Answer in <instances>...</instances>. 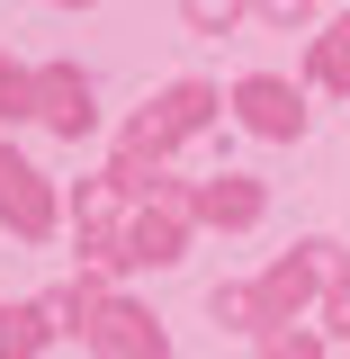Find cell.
Segmentation results:
<instances>
[{"label":"cell","instance_id":"cell-2","mask_svg":"<svg viewBox=\"0 0 350 359\" xmlns=\"http://www.w3.org/2000/svg\"><path fill=\"white\" fill-rule=\"evenodd\" d=\"M216 108H224V90H207V81H171V90H162V99H153V108L126 126V153H135V162H171V144H189V135L207 126Z\"/></svg>","mask_w":350,"mask_h":359},{"label":"cell","instance_id":"cell-9","mask_svg":"<svg viewBox=\"0 0 350 359\" xmlns=\"http://www.w3.org/2000/svg\"><path fill=\"white\" fill-rule=\"evenodd\" d=\"M306 81H314V90H342V99H350V18L314 27V45H306Z\"/></svg>","mask_w":350,"mask_h":359},{"label":"cell","instance_id":"cell-16","mask_svg":"<svg viewBox=\"0 0 350 359\" xmlns=\"http://www.w3.org/2000/svg\"><path fill=\"white\" fill-rule=\"evenodd\" d=\"M252 9H261L269 27H288V36H297V27H306V18H314V0H252Z\"/></svg>","mask_w":350,"mask_h":359},{"label":"cell","instance_id":"cell-15","mask_svg":"<svg viewBox=\"0 0 350 359\" xmlns=\"http://www.w3.org/2000/svg\"><path fill=\"white\" fill-rule=\"evenodd\" d=\"M323 341H350V269L332 278V297H323Z\"/></svg>","mask_w":350,"mask_h":359},{"label":"cell","instance_id":"cell-14","mask_svg":"<svg viewBox=\"0 0 350 359\" xmlns=\"http://www.w3.org/2000/svg\"><path fill=\"white\" fill-rule=\"evenodd\" d=\"M243 9H252V0H180V18H189L198 36H224V27H243Z\"/></svg>","mask_w":350,"mask_h":359},{"label":"cell","instance_id":"cell-11","mask_svg":"<svg viewBox=\"0 0 350 359\" xmlns=\"http://www.w3.org/2000/svg\"><path fill=\"white\" fill-rule=\"evenodd\" d=\"M207 314H216L224 332H269V314H261V278H252V287H216V297H207Z\"/></svg>","mask_w":350,"mask_h":359},{"label":"cell","instance_id":"cell-13","mask_svg":"<svg viewBox=\"0 0 350 359\" xmlns=\"http://www.w3.org/2000/svg\"><path fill=\"white\" fill-rule=\"evenodd\" d=\"M261 359H323V323H278V332H261Z\"/></svg>","mask_w":350,"mask_h":359},{"label":"cell","instance_id":"cell-6","mask_svg":"<svg viewBox=\"0 0 350 359\" xmlns=\"http://www.w3.org/2000/svg\"><path fill=\"white\" fill-rule=\"evenodd\" d=\"M81 341H90V359H171V332L135 306V297H108Z\"/></svg>","mask_w":350,"mask_h":359},{"label":"cell","instance_id":"cell-10","mask_svg":"<svg viewBox=\"0 0 350 359\" xmlns=\"http://www.w3.org/2000/svg\"><path fill=\"white\" fill-rule=\"evenodd\" d=\"M45 341H54L45 306H0V359H36Z\"/></svg>","mask_w":350,"mask_h":359},{"label":"cell","instance_id":"cell-12","mask_svg":"<svg viewBox=\"0 0 350 359\" xmlns=\"http://www.w3.org/2000/svg\"><path fill=\"white\" fill-rule=\"evenodd\" d=\"M27 117H36V72L0 54V126H27Z\"/></svg>","mask_w":350,"mask_h":359},{"label":"cell","instance_id":"cell-1","mask_svg":"<svg viewBox=\"0 0 350 359\" xmlns=\"http://www.w3.org/2000/svg\"><path fill=\"white\" fill-rule=\"evenodd\" d=\"M342 243L332 233H314V243H297V252H278V261L261 269V314H269V332L278 323H297V314L314 306V297H332V278H342Z\"/></svg>","mask_w":350,"mask_h":359},{"label":"cell","instance_id":"cell-5","mask_svg":"<svg viewBox=\"0 0 350 359\" xmlns=\"http://www.w3.org/2000/svg\"><path fill=\"white\" fill-rule=\"evenodd\" d=\"M36 126H54L63 144H81L99 126V90L81 63H36Z\"/></svg>","mask_w":350,"mask_h":359},{"label":"cell","instance_id":"cell-17","mask_svg":"<svg viewBox=\"0 0 350 359\" xmlns=\"http://www.w3.org/2000/svg\"><path fill=\"white\" fill-rule=\"evenodd\" d=\"M54 9H90V0H54Z\"/></svg>","mask_w":350,"mask_h":359},{"label":"cell","instance_id":"cell-3","mask_svg":"<svg viewBox=\"0 0 350 359\" xmlns=\"http://www.w3.org/2000/svg\"><path fill=\"white\" fill-rule=\"evenodd\" d=\"M189 224H198V216H189V189L171 180L153 207L126 216V269H171L180 252H189Z\"/></svg>","mask_w":350,"mask_h":359},{"label":"cell","instance_id":"cell-7","mask_svg":"<svg viewBox=\"0 0 350 359\" xmlns=\"http://www.w3.org/2000/svg\"><path fill=\"white\" fill-rule=\"evenodd\" d=\"M0 224H9L18 243H45V233H54V189H45V171L18 162L9 144H0Z\"/></svg>","mask_w":350,"mask_h":359},{"label":"cell","instance_id":"cell-8","mask_svg":"<svg viewBox=\"0 0 350 359\" xmlns=\"http://www.w3.org/2000/svg\"><path fill=\"white\" fill-rule=\"evenodd\" d=\"M189 216L216 224V233H252V224L269 216V189H261V180H243V171H216V180L189 189Z\"/></svg>","mask_w":350,"mask_h":359},{"label":"cell","instance_id":"cell-4","mask_svg":"<svg viewBox=\"0 0 350 359\" xmlns=\"http://www.w3.org/2000/svg\"><path fill=\"white\" fill-rule=\"evenodd\" d=\"M234 117L261 135V144H297L306 135V90L278 81V72H243L234 81Z\"/></svg>","mask_w":350,"mask_h":359}]
</instances>
